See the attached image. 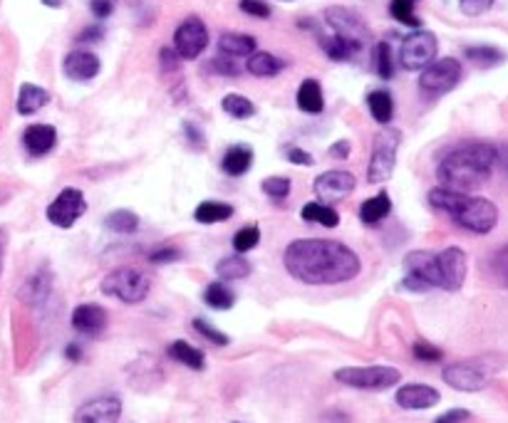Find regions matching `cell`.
Returning <instances> with one entry per match:
<instances>
[{
  "label": "cell",
  "instance_id": "6da1fadb",
  "mask_svg": "<svg viewBox=\"0 0 508 423\" xmlns=\"http://www.w3.org/2000/svg\"><path fill=\"white\" fill-rule=\"evenodd\" d=\"M290 277L305 285H343L362 270L359 255L350 245L327 238H298L283 252Z\"/></svg>",
  "mask_w": 508,
  "mask_h": 423
},
{
  "label": "cell",
  "instance_id": "7a4b0ae2",
  "mask_svg": "<svg viewBox=\"0 0 508 423\" xmlns=\"http://www.w3.org/2000/svg\"><path fill=\"white\" fill-rule=\"evenodd\" d=\"M496 169V144L491 141H462L441 156L437 179L444 188L472 194L491 181Z\"/></svg>",
  "mask_w": 508,
  "mask_h": 423
},
{
  "label": "cell",
  "instance_id": "3957f363",
  "mask_svg": "<svg viewBox=\"0 0 508 423\" xmlns=\"http://www.w3.org/2000/svg\"><path fill=\"white\" fill-rule=\"evenodd\" d=\"M429 204L439 213L451 218L459 228L476 233V235L491 233L498 223L496 204H491L488 198H481V196L462 194V191H451V188L437 186L429 191Z\"/></svg>",
  "mask_w": 508,
  "mask_h": 423
},
{
  "label": "cell",
  "instance_id": "277c9868",
  "mask_svg": "<svg viewBox=\"0 0 508 423\" xmlns=\"http://www.w3.org/2000/svg\"><path fill=\"white\" fill-rule=\"evenodd\" d=\"M151 290V277L139 267H117L104 275L102 292L107 298H117L125 305H139L144 302Z\"/></svg>",
  "mask_w": 508,
  "mask_h": 423
},
{
  "label": "cell",
  "instance_id": "5b68a950",
  "mask_svg": "<svg viewBox=\"0 0 508 423\" xmlns=\"http://www.w3.org/2000/svg\"><path fill=\"white\" fill-rule=\"evenodd\" d=\"M494 371H496V364L488 356H474V359H464V362H454V364L444 366L441 377L451 389L474 394V391H481L488 387Z\"/></svg>",
  "mask_w": 508,
  "mask_h": 423
},
{
  "label": "cell",
  "instance_id": "8992f818",
  "mask_svg": "<svg viewBox=\"0 0 508 423\" xmlns=\"http://www.w3.org/2000/svg\"><path fill=\"white\" fill-rule=\"evenodd\" d=\"M335 381L352 387V389L384 391L399 384L402 374L394 366H343L335 371Z\"/></svg>",
  "mask_w": 508,
  "mask_h": 423
},
{
  "label": "cell",
  "instance_id": "52a82bcc",
  "mask_svg": "<svg viewBox=\"0 0 508 423\" xmlns=\"http://www.w3.org/2000/svg\"><path fill=\"white\" fill-rule=\"evenodd\" d=\"M462 62L456 58H441L434 60L431 65L422 69L419 75V90L427 100H437L444 97L447 92H451L459 82H462Z\"/></svg>",
  "mask_w": 508,
  "mask_h": 423
},
{
  "label": "cell",
  "instance_id": "ba28073f",
  "mask_svg": "<svg viewBox=\"0 0 508 423\" xmlns=\"http://www.w3.org/2000/svg\"><path fill=\"white\" fill-rule=\"evenodd\" d=\"M405 280L402 290L409 292H429L439 287V273H437V252L415 251L405 258Z\"/></svg>",
  "mask_w": 508,
  "mask_h": 423
},
{
  "label": "cell",
  "instance_id": "9c48e42d",
  "mask_svg": "<svg viewBox=\"0 0 508 423\" xmlns=\"http://www.w3.org/2000/svg\"><path fill=\"white\" fill-rule=\"evenodd\" d=\"M437 52H439L437 35L416 28L415 33H409L405 40H402L399 62H402V68L409 69V72H416V69H424L427 65H431V62L437 60Z\"/></svg>",
  "mask_w": 508,
  "mask_h": 423
},
{
  "label": "cell",
  "instance_id": "30bf717a",
  "mask_svg": "<svg viewBox=\"0 0 508 423\" xmlns=\"http://www.w3.org/2000/svg\"><path fill=\"white\" fill-rule=\"evenodd\" d=\"M47 220L58 228H72L85 213H87V198L82 194L80 188L69 186L62 188L58 198L47 206Z\"/></svg>",
  "mask_w": 508,
  "mask_h": 423
},
{
  "label": "cell",
  "instance_id": "8fae6325",
  "mask_svg": "<svg viewBox=\"0 0 508 423\" xmlns=\"http://www.w3.org/2000/svg\"><path fill=\"white\" fill-rule=\"evenodd\" d=\"M208 47V28L198 15L184 18L173 33V50L181 60H197Z\"/></svg>",
  "mask_w": 508,
  "mask_h": 423
},
{
  "label": "cell",
  "instance_id": "7c38bea8",
  "mask_svg": "<svg viewBox=\"0 0 508 423\" xmlns=\"http://www.w3.org/2000/svg\"><path fill=\"white\" fill-rule=\"evenodd\" d=\"M325 23L333 30V35L337 37H345V40H352L358 45H367L370 43V28L367 23L359 18L358 12L350 11L345 5H333L325 11Z\"/></svg>",
  "mask_w": 508,
  "mask_h": 423
},
{
  "label": "cell",
  "instance_id": "4fadbf2b",
  "mask_svg": "<svg viewBox=\"0 0 508 423\" xmlns=\"http://www.w3.org/2000/svg\"><path fill=\"white\" fill-rule=\"evenodd\" d=\"M397 134L382 132L375 139L370 164H367V183H384L392 179L394 166H397Z\"/></svg>",
  "mask_w": 508,
  "mask_h": 423
},
{
  "label": "cell",
  "instance_id": "5bb4252c",
  "mask_svg": "<svg viewBox=\"0 0 508 423\" xmlns=\"http://www.w3.org/2000/svg\"><path fill=\"white\" fill-rule=\"evenodd\" d=\"M437 273H439V290L456 292L466 283L469 258L462 248H444L437 252Z\"/></svg>",
  "mask_w": 508,
  "mask_h": 423
},
{
  "label": "cell",
  "instance_id": "9a60e30c",
  "mask_svg": "<svg viewBox=\"0 0 508 423\" xmlns=\"http://www.w3.org/2000/svg\"><path fill=\"white\" fill-rule=\"evenodd\" d=\"M119 416H122V399L115 394H107L85 401L75 411L72 423H119Z\"/></svg>",
  "mask_w": 508,
  "mask_h": 423
},
{
  "label": "cell",
  "instance_id": "2e32d148",
  "mask_svg": "<svg viewBox=\"0 0 508 423\" xmlns=\"http://www.w3.org/2000/svg\"><path fill=\"white\" fill-rule=\"evenodd\" d=\"M355 176L350 172H325L315 179V196L320 204H337L355 191Z\"/></svg>",
  "mask_w": 508,
  "mask_h": 423
},
{
  "label": "cell",
  "instance_id": "e0dca14e",
  "mask_svg": "<svg viewBox=\"0 0 508 423\" xmlns=\"http://www.w3.org/2000/svg\"><path fill=\"white\" fill-rule=\"evenodd\" d=\"M102 62L90 50H72L68 58L62 60V72L72 82H90L100 75Z\"/></svg>",
  "mask_w": 508,
  "mask_h": 423
},
{
  "label": "cell",
  "instance_id": "ac0fdd59",
  "mask_svg": "<svg viewBox=\"0 0 508 423\" xmlns=\"http://www.w3.org/2000/svg\"><path fill=\"white\" fill-rule=\"evenodd\" d=\"M107 322H109L107 309L94 302H85L72 312V330L85 337H100L107 330Z\"/></svg>",
  "mask_w": 508,
  "mask_h": 423
},
{
  "label": "cell",
  "instance_id": "d6986e66",
  "mask_svg": "<svg viewBox=\"0 0 508 423\" xmlns=\"http://www.w3.org/2000/svg\"><path fill=\"white\" fill-rule=\"evenodd\" d=\"M394 401L399 409H407V411H422V409H431L441 401L439 391L434 387H427V384H407L402 389H397L394 394Z\"/></svg>",
  "mask_w": 508,
  "mask_h": 423
},
{
  "label": "cell",
  "instance_id": "ffe728a7",
  "mask_svg": "<svg viewBox=\"0 0 508 423\" xmlns=\"http://www.w3.org/2000/svg\"><path fill=\"white\" fill-rule=\"evenodd\" d=\"M55 144H58V129L52 124H30L23 132L25 151L35 159L47 156L50 151L55 149Z\"/></svg>",
  "mask_w": 508,
  "mask_h": 423
},
{
  "label": "cell",
  "instance_id": "44dd1931",
  "mask_svg": "<svg viewBox=\"0 0 508 423\" xmlns=\"http://www.w3.org/2000/svg\"><path fill=\"white\" fill-rule=\"evenodd\" d=\"M50 295H52V275H50L47 267L30 275L23 283V287H20V292H18V298L23 299L25 305H30V307H43L47 299H50Z\"/></svg>",
  "mask_w": 508,
  "mask_h": 423
},
{
  "label": "cell",
  "instance_id": "7402d4cb",
  "mask_svg": "<svg viewBox=\"0 0 508 423\" xmlns=\"http://www.w3.org/2000/svg\"><path fill=\"white\" fill-rule=\"evenodd\" d=\"M392 213V198L387 191H380L377 196H372L367 198L362 206H359V220L365 223V226H380L384 218Z\"/></svg>",
  "mask_w": 508,
  "mask_h": 423
},
{
  "label": "cell",
  "instance_id": "603a6c76",
  "mask_svg": "<svg viewBox=\"0 0 508 423\" xmlns=\"http://www.w3.org/2000/svg\"><path fill=\"white\" fill-rule=\"evenodd\" d=\"M255 37L254 35L243 33H223L219 37V52L221 55H229V58H248L255 52Z\"/></svg>",
  "mask_w": 508,
  "mask_h": 423
},
{
  "label": "cell",
  "instance_id": "cb8c5ba5",
  "mask_svg": "<svg viewBox=\"0 0 508 423\" xmlns=\"http://www.w3.org/2000/svg\"><path fill=\"white\" fill-rule=\"evenodd\" d=\"M251 164H254V149L246 144H233L231 149L223 154L221 169L229 176H243V173H248Z\"/></svg>",
  "mask_w": 508,
  "mask_h": 423
},
{
  "label": "cell",
  "instance_id": "d4e9b609",
  "mask_svg": "<svg viewBox=\"0 0 508 423\" xmlns=\"http://www.w3.org/2000/svg\"><path fill=\"white\" fill-rule=\"evenodd\" d=\"M47 102H50V92L43 90V87H37V84L25 82L23 87H20V92H18V115L23 116L35 115V112H40Z\"/></svg>",
  "mask_w": 508,
  "mask_h": 423
},
{
  "label": "cell",
  "instance_id": "484cf974",
  "mask_svg": "<svg viewBox=\"0 0 508 423\" xmlns=\"http://www.w3.org/2000/svg\"><path fill=\"white\" fill-rule=\"evenodd\" d=\"M320 47L325 50V55L335 62H347V60L358 58L362 45L352 43V40H345V37H337V35H320Z\"/></svg>",
  "mask_w": 508,
  "mask_h": 423
},
{
  "label": "cell",
  "instance_id": "4316f807",
  "mask_svg": "<svg viewBox=\"0 0 508 423\" xmlns=\"http://www.w3.org/2000/svg\"><path fill=\"white\" fill-rule=\"evenodd\" d=\"M246 69L254 77H276L286 69V60L276 58L273 52H254L246 60Z\"/></svg>",
  "mask_w": 508,
  "mask_h": 423
},
{
  "label": "cell",
  "instance_id": "83f0119b",
  "mask_svg": "<svg viewBox=\"0 0 508 423\" xmlns=\"http://www.w3.org/2000/svg\"><path fill=\"white\" fill-rule=\"evenodd\" d=\"M298 107L305 115H320L325 109L323 87L318 80H302L298 87Z\"/></svg>",
  "mask_w": 508,
  "mask_h": 423
},
{
  "label": "cell",
  "instance_id": "f1b7e54d",
  "mask_svg": "<svg viewBox=\"0 0 508 423\" xmlns=\"http://www.w3.org/2000/svg\"><path fill=\"white\" fill-rule=\"evenodd\" d=\"M166 355L172 356L173 362L189 366V369H194V371H201V369L206 366V356H204V352L197 349L194 344L184 342V339H176V342L169 344Z\"/></svg>",
  "mask_w": 508,
  "mask_h": 423
},
{
  "label": "cell",
  "instance_id": "f546056e",
  "mask_svg": "<svg viewBox=\"0 0 508 423\" xmlns=\"http://www.w3.org/2000/svg\"><path fill=\"white\" fill-rule=\"evenodd\" d=\"M301 218L305 223H318V226H323V228H337V226H340V213H337L333 206L320 204V201L305 204L301 211Z\"/></svg>",
  "mask_w": 508,
  "mask_h": 423
},
{
  "label": "cell",
  "instance_id": "4dcf8cb0",
  "mask_svg": "<svg viewBox=\"0 0 508 423\" xmlns=\"http://www.w3.org/2000/svg\"><path fill=\"white\" fill-rule=\"evenodd\" d=\"M251 273H254V265L248 263L243 255H229V258H221L219 263H216V275H219L223 283L246 280Z\"/></svg>",
  "mask_w": 508,
  "mask_h": 423
},
{
  "label": "cell",
  "instance_id": "1f68e13d",
  "mask_svg": "<svg viewBox=\"0 0 508 423\" xmlns=\"http://www.w3.org/2000/svg\"><path fill=\"white\" fill-rule=\"evenodd\" d=\"M233 216L231 204H223V201H204L198 204L194 211V220L201 226H214V223H223Z\"/></svg>",
  "mask_w": 508,
  "mask_h": 423
},
{
  "label": "cell",
  "instance_id": "d6a6232c",
  "mask_svg": "<svg viewBox=\"0 0 508 423\" xmlns=\"http://www.w3.org/2000/svg\"><path fill=\"white\" fill-rule=\"evenodd\" d=\"M367 107L375 122L380 124H390L394 116V100L387 90H375L367 94Z\"/></svg>",
  "mask_w": 508,
  "mask_h": 423
},
{
  "label": "cell",
  "instance_id": "836d02e7",
  "mask_svg": "<svg viewBox=\"0 0 508 423\" xmlns=\"http://www.w3.org/2000/svg\"><path fill=\"white\" fill-rule=\"evenodd\" d=\"M464 55L469 62H474L479 68H496L501 65L504 60H506V52L504 50H498L494 45H472L464 50Z\"/></svg>",
  "mask_w": 508,
  "mask_h": 423
},
{
  "label": "cell",
  "instance_id": "e575fe53",
  "mask_svg": "<svg viewBox=\"0 0 508 423\" xmlns=\"http://www.w3.org/2000/svg\"><path fill=\"white\" fill-rule=\"evenodd\" d=\"M104 228L119 233V235H129V233H134L139 228V216L127 211V208H119V211H112L109 216L104 218Z\"/></svg>",
  "mask_w": 508,
  "mask_h": 423
},
{
  "label": "cell",
  "instance_id": "d590c367",
  "mask_svg": "<svg viewBox=\"0 0 508 423\" xmlns=\"http://www.w3.org/2000/svg\"><path fill=\"white\" fill-rule=\"evenodd\" d=\"M204 302L211 309H231L236 305V295L231 292V287L226 283H211L204 290Z\"/></svg>",
  "mask_w": 508,
  "mask_h": 423
},
{
  "label": "cell",
  "instance_id": "8d00e7d4",
  "mask_svg": "<svg viewBox=\"0 0 508 423\" xmlns=\"http://www.w3.org/2000/svg\"><path fill=\"white\" fill-rule=\"evenodd\" d=\"M221 107L233 119H251L255 115V104L248 97H243V94H226Z\"/></svg>",
  "mask_w": 508,
  "mask_h": 423
},
{
  "label": "cell",
  "instance_id": "74e56055",
  "mask_svg": "<svg viewBox=\"0 0 508 423\" xmlns=\"http://www.w3.org/2000/svg\"><path fill=\"white\" fill-rule=\"evenodd\" d=\"M375 69L382 80H392L394 77V60H392V47L390 43H377L375 45Z\"/></svg>",
  "mask_w": 508,
  "mask_h": 423
},
{
  "label": "cell",
  "instance_id": "f35d334b",
  "mask_svg": "<svg viewBox=\"0 0 508 423\" xmlns=\"http://www.w3.org/2000/svg\"><path fill=\"white\" fill-rule=\"evenodd\" d=\"M488 273H491L496 285L508 290V245L498 248V251L488 258Z\"/></svg>",
  "mask_w": 508,
  "mask_h": 423
},
{
  "label": "cell",
  "instance_id": "ab89813d",
  "mask_svg": "<svg viewBox=\"0 0 508 423\" xmlns=\"http://www.w3.org/2000/svg\"><path fill=\"white\" fill-rule=\"evenodd\" d=\"M390 15H392L397 23L409 25V28H419L422 20L415 15V0H392L390 3Z\"/></svg>",
  "mask_w": 508,
  "mask_h": 423
},
{
  "label": "cell",
  "instance_id": "60d3db41",
  "mask_svg": "<svg viewBox=\"0 0 508 423\" xmlns=\"http://www.w3.org/2000/svg\"><path fill=\"white\" fill-rule=\"evenodd\" d=\"M258 243H261V228L258 226H246L233 235V251L243 255V252L254 251Z\"/></svg>",
  "mask_w": 508,
  "mask_h": 423
},
{
  "label": "cell",
  "instance_id": "b9f144b4",
  "mask_svg": "<svg viewBox=\"0 0 508 423\" xmlns=\"http://www.w3.org/2000/svg\"><path fill=\"white\" fill-rule=\"evenodd\" d=\"M290 188H293V183L286 176H270L263 181V194L273 201H286L290 196Z\"/></svg>",
  "mask_w": 508,
  "mask_h": 423
},
{
  "label": "cell",
  "instance_id": "7bdbcfd3",
  "mask_svg": "<svg viewBox=\"0 0 508 423\" xmlns=\"http://www.w3.org/2000/svg\"><path fill=\"white\" fill-rule=\"evenodd\" d=\"M412 355H415V359L427 362V364H434V362H441V359H444V352H441L439 347H434L431 342H424V339H416V342L412 344Z\"/></svg>",
  "mask_w": 508,
  "mask_h": 423
},
{
  "label": "cell",
  "instance_id": "ee69618b",
  "mask_svg": "<svg viewBox=\"0 0 508 423\" xmlns=\"http://www.w3.org/2000/svg\"><path fill=\"white\" fill-rule=\"evenodd\" d=\"M191 327H194L204 339H208L211 344H216V347H226V344H229V337H226V334L221 332V330H216V327H211V324H208L206 320H201V317L191 322Z\"/></svg>",
  "mask_w": 508,
  "mask_h": 423
},
{
  "label": "cell",
  "instance_id": "f6af8a7d",
  "mask_svg": "<svg viewBox=\"0 0 508 423\" xmlns=\"http://www.w3.org/2000/svg\"><path fill=\"white\" fill-rule=\"evenodd\" d=\"M208 69L216 72V75H223V77H238L241 75V68L236 65V60L229 58V55H219L208 62Z\"/></svg>",
  "mask_w": 508,
  "mask_h": 423
},
{
  "label": "cell",
  "instance_id": "bcb514c9",
  "mask_svg": "<svg viewBox=\"0 0 508 423\" xmlns=\"http://www.w3.org/2000/svg\"><path fill=\"white\" fill-rule=\"evenodd\" d=\"M238 8H241L246 15H251V18H261V20H268V18H270V5L263 3V0H241Z\"/></svg>",
  "mask_w": 508,
  "mask_h": 423
},
{
  "label": "cell",
  "instance_id": "7dc6e473",
  "mask_svg": "<svg viewBox=\"0 0 508 423\" xmlns=\"http://www.w3.org/2000/svg\"><path fill=\"white\" fill-rule=\"evenodd\" d=\"M496 0H459V8H462L464 15L469 18H476V15H484L486 11H491Z\"/></svg>",
  "mask_w": 508,
  "mask_h": 423
},
{
  "label": "cell",
  "instance_id": "c3c4849f",
  "mask_svg": "<svg viewBox=\"0 0 508 423\" xmlns=\"http://www.w3.org/2000/svg\"><path fill=\"white\" fill-rule=\"evenodd\" d=\"M179 258H181V251H179V248H173V245H164V248H157V251L149 255V260L154 265L173 263V260H179Z\"/></svg>",
  "mask_w": 508,
  "mask_h": 423
},
{
  "label": "cell",
  "instance_id": "681fc988",
  "mask_svg": "<svg viewBox=\"0 0 508 423\" xmlns=\"http://www.w3.org/2000/svg\"><path fill=\"white\" fill-rule=\"evenodd\" d=\"M102 37H104L102 25H87V28L77 35V43H80V45H94V43H100Z\"/></svg>",
  "mask_w": 508,
  "mask_h": 423
},
{
  "label": "cell",
  "instance_id": "f907efd6",
  "mask_svg": "<svg viewBox=\"0 0 508 423\" xmlns=\"http://www.w3.org/2000/svg\"><path fill=\"white\" fill-rule=\"evenodd\" d=\"M90 11L97 20H104V18H109L112 11H115V5H112V0H90Z\"/></svg>",
  "mask_w": 508,
  "mask_h": 423
},
{
  "label": "cell",
  "instance_id": "816d5d0a",
  "mask_svg": "<svg viewBox=\"0 0 508 423\" xmlns=\"http://www.w3.org/2000/svg\"><path fill=\"white\" fill-rule=\"evenodd\" d=\"M469 419H472V413L466 411V409H451V411L441 413L434 423H466Z\"/></svg>",
  "mask_w": 508,
  "mask_h": 423
},
{
  "label": "cell",
  "instance_id": "f5cc1de1",
  "mask_svg": "<svg viewBox=\"0 0 508 423\" xmlns=\"http://www.w3.org/2000/svg\"><path fill=\"white\" fill-rule=\"evenodd\" d=\"M159 58H162V68L166 69V72H176V69H179V60L181 58L176 55V50H172V47H164Z\"/></svg>",
  "mask_w": 508,
  "mask_h": 423
},
{
  "label": "cell",
  "instance_id": "db71d44e",
  "mask_svg": "<svg viewBox=\"0 0 508 423\" xmlns=\"http://www.w3.org/2000/svg\"><path fill=\"white\" fill-rule=\"evenodd\" d=\"M286 156H288V161H293V164H298V166H312L310 154H308V151L298 149V147H293V149L286 151Z\"/></svg>",
  "mask_w": 508,
  "mask_h": 423
},
{
  "label": "cell",
  "instance_id": "11a10c76",
  "mask_svg": "<svg viewBox=\"0 0 508 423\" xmlns=\"http://www.w3.org/2000/svg\"><path fill=\"white\" fill-rule=\"evenodd\" d=\"M184 129H186V137H189V141H194L198 149H204V134H201V129H198L197 124H191V122H186Z\"/></svg>",
  "mask_w": 508,
  "mask_h": 423
},
{
  "label": "cell",
  "instance_id": "9f6ffc18",
  "mask_svg": "<svg viewBox=\"0 0 508 423\" xmlns=\"http://www.w3.org/2000/svg\"><path fill=\"white\" fill-rule=\"evenodd\" d=\"M350 149H352V144L343 139V141H335V144L330 147V156H335V159H347Z\"/></svg>",
  "mask_w": 508,
  "mask_h": 423
},
{
  "label": "cell",
  "instance_id": "6f0895ef",
  "mask_svg": "<svg viewBox=\"0 0 508 423\" xmlns=\"http://www.w3.org/2000/svg\"><path fill=\"white\" fill-rule=\"evenodd\" d=\"M496 166L508 176V144H496Z\"/></svg>",
  "mask_w": 508,
  "mask_h": 423
},
{
  "label": "cell",
  "instance_id": "680465c9",
  "mask_svg": "<svg viewBox=\"0 0 508 423\" xmlns=\"http://www.w3.org/2000/svg\"><path fill=\"white\" fill-rule=\"evenodd\" d=\"M323 423H350V416L343 411H327L323 416Z\"/></svg>",
  "mask_w": 508,
  "mask_h": 423
},
{
  "label": "cell",
  "instance_id": "91938a15",
  "mask_svg": "<svg viewBox=\"0 0 508 423\" xmlns=\"http://www.w3.org/2000/svg\"><path fill=\"white\" fill-rule=\"evenodd\" d=\"M65 356H68L69 362H80L82 359V347L80 344H68V347H65Z\"/></svg>",
  "mask_w": 508,
  "mask_h": 423
},
{
  "label": "cell",
  "instance_id": "94428289",
  "mask_svg": "<svg viewBox=\"0 0 508 423\" xmlns=\"http://www.w3.org/2000/svg\"><path fill=\"white\" fill-rule=\"evenodd\" d=\"M5 245H8V233L0 228V275H3V258H5Z\"/></svg>",
  "mask_w": 508,
  "mask_h": 423
},
{
  "label": "cell",
  "instance_id": "6125c7cd",
  "mask_svg": "<svg viewBox=\"0 0 508 423\" xmlns=\"http://www.w3.org/2000/svg\"><path fill=\"white\" fill-rule=\"evenodd\" d=\"M43 5H47V8H62L65 5V0H40Z\"/></svg>",
  "mask_w": 508,
  "mask_h": 423
},
{
  "label": "cell",
  "instance_id": "be15d7a7",
  "mask_svg": "<svg viewBox=\"0 0 508 423\" xmlns=\"http://www.w3.org/2000/svg\"><path fill=\"white\" fill-rule=\"evenodd\" d=\"M283 3H293V0H283Z\"/></svg>",
  "mask_w": 508,
  "mask_h": 423
},
{
  "label": "cell",
  "instance_id": "e7e4bbea",
  "mask_svg": "<svg viewBox=\"0 0 508 423\" xmlns=\"http://www.w3.org/2000/svg\"><path fill=\"white\" fill-rule=\"evenodd\" d=\"M233 423H238V421H233Z\"/></svg>",
  "mask_w": 508,
  "mask_h": 423
},
{
  "label": "cell",
  "instance_id": "03108f58",
  "mask_svg": "<svg viewBox=\"0 0 508 423\" xmlns=\"http://www.w3.org/2000/svg\"><path fill=\"white\" fill-rule=\"evenodd\" d=\"M0 198H3V196H0Z\"/></svg>",
  "mask_w": 508,
  "mask_h": 423
},
{
  "label": "cell",
  "instance_id": "003e7915",
  "mask_svg": "<svg viewBox=\"0 0 508 423\" xmlns=\"http://www.w3.org/2000/svg\"><path fill=\"white\" fill-rule=\"evenodd\" d=\"M415 3H416V0H415Z\"/></svg>",
  "mask_w": 508,
  "mask_h": 423
}]
</instances>
